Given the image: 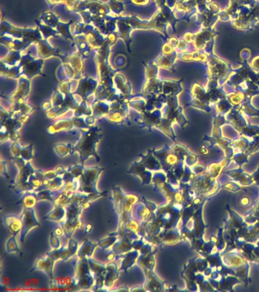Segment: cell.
<instances>
[{"mask_svg":"<svg viewBox=\"0 0 259 292\" xmlns=\"http://www.w3.org/2000/svg\"><path fill=\"white\" fill-rule=\"evenodd\" d=\"M160 14L159 12L155 14L150 21H142L139 19L136 15H131V16L117 17V28L118 35L119 38H122L126 43V48L129 52H131L130 44L132 40L131 38V32L135 29H155L156 31L163 30V28L160 27L159 24L160 21Z\"/></svg>","mask_w":259,"mask_h":292,"instance_id":"6da1fadb","label":"cell"},{"mask_svg":"<svg viewBox=\"0 0 259 292\" xmlns=\"http://www.w3.org/2000/svg\"><path fill=\"white\" fill-rule=\"evenodd\" d=\"M31 90V80L26 77H20L18 87L9 96L5 99L9 103V107L6 110L11 115H19L21 116H28L31 115L35 108L28 104V97Z\"/></svg>","mask_w":259,"mask_h":292,"instance_id":"7a4b0ae2","label":"cell"},{"mask_svg":"<svg viewBox=\"0 0 259 292\" xmlns=\"http://www.w3.org/2000/svg\"><path fill=\"white\" fill-rule=\"evenodd\" d=\"M111 47L112 45L106 39L103 45L99 49L95 51L96 52L95 62H96L99 85L114 86L113 78L115 75L120 70V69H112L109 65V57L110 54Z\"/></svg>","mask_w":259,"mask_h":292,"instance_id":"3957f363","label":"cell"},{"mask_svg":"<svg viewBox=\"0 0 259 292\" xmlns=\"http://www.w3.org/2000/svg\"><path fill=\"white\" fill-rule=\"evenodd\" d=\"M61 60L62 65L55 72L59 80H78L82 78L85 59L80 53L77 51L72 54H64Z\"/></svg>","mask_w":259,"mask_h":292,"instance_id":"277c9868","label":"cell"},{"mask_svg":"<svg viewBox=\"0 0 259 292\" xmlns=\"http://www.w3.org/2000/svg\"><path fill=\"white\" fill-rule=\"evenodd\" d=\"M82 139L78 141L75 147L71 149V152L72 154L75 153V152L80 153L82 164H84V161L89 155H95L97 161L99 162L100 157L96 152V145L103 136L102 129L98 126H91L88 131L82 130Z\"/></svg>","mask_w":259,"mask_h":292,"instance_id":"5b68a950","label":"cell"},{"mask_svg":"<svg viewBox=\"0 0 259 292\" xmlns=\"http://www.w3.org/2000/svg\"><path fill=\"white\" fill-rule=\"evenodd\" d=\"M28 116H21L19 115H11L6 110L1 108V139L3 141H15L19 138L18 131L21 129L24 122H26Z\"/></svg>","mask_w":259,"mask_h":292,"instance_id":"8992f818","label":"cell"},{"mask_svg":"<svg viewBox=\"0 0 259 292\" xmlns=\"http://www.w3.org/2000/svg\"><path fill=\"white\" fill-rule=\"evenodd\" d=\"M8 35L17 39L28 41L31 44H38L40 41L44 39L39 28H20L13 26L8 21L2 18L1 20V28H0V36Z\"/></svg>","mask_w":259,"mask_h":292,"instance_id":"52a82bcc","label":"cell"},{"mask_svg":"<svg viewBox=\"0 0 259 292\" xmlns=\"http://www.w3.org/2000/svg\"><path fill=\"white\" fill-rule=\"evenodd\" d=\"M73 35H85L90 47L94 51L99 49L105 42L106 37L92 24L86 25L85 22H76Z\"/></svg>","mask_w":259,"mask_h":292,"instance_id":"ba28073f","label":"cell"},{"mask_svg":"<svg viewBox=\"0 0 259 292\" xmlns=\"http://www.w3.org/2000/svg\"><path fill=\"white\" fill-rule=\"evenodd\" d=\"M112 12L109 4L101 2L100 0H81L80 5L78 6L77 12L80 14L84 21L89 17L108 15Z\"/></svg>","mask_w":259,"mask_h":292,"instance_id":"9c48e42d","label":"cell"},{"mask_svg":"<svg viewBox=\"0 0 259 292\" xmlns=\"http://www.w3.org/2000/svg\"><path fill=\"white\" fill-rule=\"evenodd\" d=\"M129 105L128 100L124 97H121L119 99L110 104L109 115L106 119L111 122H114L116 124H124L129 123Z\"/></svg>","mask_w":259,"mask_h":292,"instance_id":"30bf717a","label":"cell"},{"mask_svg":"<svg viewBox=\"0 0 259 292\" xmlns=\"http://www.w3.org/2000/svg\"><path fill=\"white\" fill-rule=\"evenodd\" d=\"M44 62V59H40V58L36 59L33 58L30 54L22 55L20 61V65L21 66V76L24 75L29 80L36 75L45 76V75L41 72Z\"/></svg>","mask_w":259,"mask_h":292,"instance_id":"8fae6325","label":"cell"},{"mask_svg":"<svg viewBox=\"0 0 259 292\" xmlns=\"http://www.w3.org/2000/svg\"><path fill=\"white\" fill-rule=\"evenodd\" d=\"M145 81L141 93L145 95H155L158 91V86L160 85L158 79L156 78L157 67L152 62L148 65L145 64Z\"/></svg>","mask_w":259,"mask_h":292,"instance_id":"7c38bea8","label":"cell"},{"mask_svg":"<svg viewBox=\"0 0 259 292\" xmlns=\"http://www.w3.org/2000/svg\"><path fill=\"white\" fill-rule=\"evenodd\" d=\"M73 127L89 129L91 126L87 124L85 118L82 117L75 116L71 119H59L57 122L51 125L48 128V131L52 135V134L57 133L60 131L69 130Z\"/></svg>","mask_w":259,"mask_h":292,"instance_id":"4fadbf2b","label":"cell"},{"mask_svg":"<svg viewBox=\"0 0 259 292\" xmlns=\"http://www.w3.org/2000/svg\"><path fill=\"white\" fill-rule=\"evenodd\" d=\"M98 85H99L98 79L96 80L89 76L81 78L78 80V85H77L78 86L73 93L80 95L84 101H86L88 97L95 94Z\"/></svg>","mask_w":259,"mask_h":292,"instance_id":"5bb4252c","label":"cell"},{"mask_svg":"<svg viewBox=\"0 0 259 292\" xmlns=\"http://www.w3.org/2000/svg\"><path fill=\"white\" fill-rule=\"evenodd\" d=\"M121 97L123 96L119 93L116 87L110 85H98L95 92L96 101H102L109 104L112 103Z\"/></svg>","mask_w":259,"mask_h":292,"instance_id":"9a60e30c","label":"cell"},{"mask_svg":"<svg viewBox=\"0 0 259 292\" xmlns=\"http://www.w3.org/2000/svg\"><path fill=\"white\" fill-rule=\"evenodd\" d=\"M36 46L38 58L40 59H46L51 57H56L61 59L63 57L64 54H62L59 49H55L51 47L48 40H41L36 44Z\"/></svg>","mask_w":259,"mask_h":292,"instance_id":"2e32d148","label":"cell"},{"mask_svg":"<svg viewBox=\"0 0 259 292\" xmlns=\"http://www.w3.org/2000/svg\"><path fill=\"white\" fill-rule=\"evenodd\" d=\"M0 41L2 45H5L10 51H22L32 44L28 41L13 38L8 35L0 36Z\"/></svg>","mask_w":259,"mask_h":292,"instance_id":"e0dca14e","label":"cell"},{"mask_svg":"<svg viewBox=\"0 0 259 292\" xmlns=\"http://www.w3.org/2000/svg\"><path fill=\"white\" fill-rule=\"evenodd\" d=\"M113 82H114V86L119 91V93L128 100V98L132 95V86H131L130 82H128L125 76L120 73H116L115 75Z\"/></svg>","mask_w":259,"mask_h":292,"instance_id":"ac0fdd59","label":"cell"},{"mask_svg":"<svg viewBox=\"0 0 259 292\" xmlns=\"http://www.w3.org/2000/svg\"><path fill=\"white\" fill-rule=\"evenodd\" d=\"M1 76L5 78L19 79L21 76V66L20 63L16 65H8L0 62Z\"/></svg>","mask_w":259,"mask_h":292,"instance_id":"d6986e66","label":"cell"},{"mask_svg":"<svg viewBox=\"0 0 259 292\" xmlns=\"http://www.w3.org/2000/svg\"><path fill=\"white\" fill-rule=\"evenodd\" d=\"M73 45L76 47L78 49V52L80 53L83 57L84 59H87L89 57L90 53H91V47H90L89 44L87 41L86 38H85V35H75L74 37V43Z\"/></svg>","mask_w":259,"mask_h":292,"instance_id":"ffe728a7","label":"cell"},{"mask_svg":"<svg viewBox=\"0 0 259 292\" xmlns=\"http://www.w3.org/2000/svg\"><path fill=\"white\" fill-rule=\"evenodd\" d=\"M93 115L97 119L101 117H106L109 115V109H110V104L102 101H95V103L92 106Z\"/></svg>","mask_w":259,"mask_h":292,"instance_id":"44dd1931","label":"cell"},{"mask_svg":"<svg viewBox=\"0 0 259 292\" xmlns=\"http://www.w3.org/2000/svg\"><path fill=\"white\" fill-rule=\"evenodd\" d=\"M46 1L50 5L51 9L58 4H65L67 10L69 12H76L81 2V0H46Z\"/></svg>","mask_w":259,"mask_h":292,"instance_id":"7402d4cb","label":"cell"},{"mask_svg":"<svg viewBox=\"0 0 259 292\" xmlns=\"http://www.w3.org/2000/svg\"><path fill=\"white\" fill-rule=\"evenodd\" d=\"M35 22H36L37 25H38V27L39 28L43 37H44V39L48 40V38H50V37H55V38H58V37L60 36L59 32H58L55 28H51V27L45 25V24L43 23L41 20H36Z\"/></svg>","mask_w":259,"mask_h":292,"instance_id":"603a6c76","label":"cell"},{"mask_svg":"<svg viewBox=\"0 0 259 292\" xmlns=\"http://www.w3.org/2000/svg\"><path fill=\"white\" fill-rule=\"evenodd\" d=\"M39 19L42 21L43 23L51 27V28H55V29L57 28L59 22H60L58 17L51 11L44 12L40 17Z\"/></svg>","mask_w":259,"mask_h":292,"instance_id":"cb8c5ba5","label":"cell"},{"mask_svg":"<svg viewBox=\"0 0 259 292\" xmlns=\"http://www.w3.org/2000/svg\"><path fill=\"white\" fill-rule=\"evenodd\" d=\"M21 53V51H10L8 55L2 59L1 62L8 65H18L22 57Z\"/></svg>","mask_w":259,"mask_h":292,"instance_id":"d4e9b609","label":"cell"},{"mask_svg":"<svg viewBox=\"0 0 259 292\" xmlns=\"http://www.w3.org/2000/svg\"><path fill=\"white\" fill-rule=\"evenodd\" d=\"M109 7H110L111 11L116 15H120L121 12H123L124 5L126 3H122V2H116L115 0H109V2H108Z\"/></svg>","mask_w":259,"mask_h":292,"instance_id":"484cf974","label":"cell"},{"mask_svg":"<svg viewBox=\"0 0 259 292\" xmlns=\"http://www.w3.org/2000/svg\"><path fill=\"white\" fill-rule=\"evenodd\" d=\"M65 97L60 91H55L52 98V107L58 106L63 102Z\"/></svg>","mask_w":259,"mask_h":292,"instance_id":"4316f807","label":"cell"},{"mask_svg":"<svg viewBox=\"0 0 259 292\" xmlns=\"http://www.w3.org/2000/svg\"><path fill=\"white\" fill-rule=\"evenodd\" d=\"M150 2V0H131L130 2H126L127 3H132L133 5H139V6H145L147 5Z\"/></svg>","mask_w":259,"mask_h":292,"instance_id":"83f0119b","label":"cell"},{"mask_svg":"<svg viewBox=\"0 0 259 292\" xmlns=\"http://www.w3.org/2000/svg\"><path fill=\"white\" fill-rule=\"evenodd\" d=\"M52 108V102H45L42 105V108L45 111H50Z\"/></svg>","mask_w":259,"mask_h":292,"instance_id":"f1b7e54d","label":"cell"},{"mask_svg":"<svg viewBox=\"0 0 259 292\" xmlns=\"http://www.w3.org/2000/svg\"><path fill=\"white\" fill-rule=\"evenodd\" d=\"M201 152H202V154H204V155H207V154H208V150H207V149H206V148H202V149H201Z\"/></svg>","mask_w":259,"mask_h":292,"instance_id":"f546056e","label":"cell"}]
</instances>
